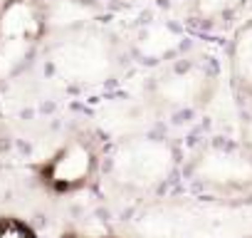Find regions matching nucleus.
Wrapping results in <instances>:
<instances>
[{"instance_id": "8", "label": "nucleus", "mask_w": 252, "mask_h": 238, "mask_svg": "<svg viewBox=\"0 0 252 238\" xmlns=\"http://www.w3.org/2000/svg\"><path fill=\"white\" fill-rule=\"evenodd\" d=\"M227 79L232 94L252 107V15L242 18L227 42Z\"/></svg>"}, {"instance_id": "2", "label": "nucleus", "mask_w": 252, "mask_h": 238, "mask_svg": "<svg viewBox=\"0 0 252 238\" xmlns=\"http://www.w3.org/2000/svg\"><path fill=\"white\" fill-rule=\"evenodd\" d=\"M215 89L218 67L213 60L195 52H183L156 67L144 94L156 112L181 117L203 109L213 99Z\"/></svg>"}, {"instance_id": "6", "label": "nucleus", "mask_w": 252, "mask_h": 238, "mask_svg": "<svg viewBox=\"0 0 252 238\" xmlns=\"http://www.w3.org/2000/svg\"><path fill=\"white\" fill-rule=\"evenodd\" d=\"M96 171V152L87 139L67 142L45 166V181L57 191H74L84 186Z\"/></svg>"}, {"instance_id": "3", "label": "nucleus", "mask_w": 252, "mask_h": 238, "mask_svg": "<svg viewBox=\"0 0 252 238\" xmlns=\"http://www.w3.org/2000/svg\"><path fill=\"white\" fill-rule=\"evenodd\" d=\"M47 35L45 0L0 3V89L32 67Z\"/></svg>"}, {"instance_id": "1", "label": "nucleus", "mask_w": 252, "mask_h": 238, "mask_svg": "<svg viewBox=\"0 0 252 238\" xmlns=\"http://www.w3.org/2000/svg\"><path fill=\"white\" fill-rule=\"evenodd\" d=\"M126 62V45L92 20L60 30L47 47L50 72L72 89H101L124 72Z\"/></svg>"}, {"instance_id": "4", "label": "nucleus", "mask_w": 252, "mask_h": 238, "mask_svg": "<svg viewBox=\"0 0 252 238\" xmlns=\"http://www.w3.org/2000/svg\"><path fill=\"white\" fill-rule=\"evenodd\" d=\"M176 166V152L163 137H129L114 154V171L124 186L151 189L171 176Z\"/></svg>"}, {"instance_id": "5", "label": "nucleus", "mask_w": 252, "mask_h": 238, "mask_svg": "<svg viewBox=\"0 0 252 238\" xmlns=\"http://www.w3.org/2000/svg\"><path fill=\"white\" fill-rule=\"evenodd\" d=\"M193 174L198 181L218 189L247 186L252 184V154L237 144H208L193 161Z\"/></svg>"}, {"instance_id": "7", "label": "nucleus", "mask_w": 252, "mask_h": 238, "mask_svg": "<svg viewBox=\"0 0 252 238\" xmlns=\"http://www.w3.org/2000/svg\"><path fill=\"white\" fill-rule=\"evenodd\" d=\"M129 57H136L141 62L149 65H163L183 52H188V42H186V33L166 20H154V23H144L136 35L131 38V42L126 45Z\"/></svg>"}, {"instance_id": "10", "label": "nucleus", "mask_w": 252, "mask_h": 238, "mask_svg": "<svg viewBox=\"0 0 252 238\" xmlns=\"http://www.w3.org/2000/svg\"><path fill=\"white\" fill-rule=\"evenodd\" d=\"M0 238H35V233L15 218H3L0 221Z\"/></svg>"}, {"instance_id": "9", "label": "nucleus", "mask_w": 252, "mask_h": 238, "mask_svg": "<svg viewBox=\"0 0 252 238\" xmlns=\"http://www.w3.org/2000/svg\"><path fill=\"white\" fill-rule=\"evenodd\" d=\"M190 25L213 30L252 15V0H186Z\"/></svg>"}, {"instance_id": "11", "label": "nucleus", "mask_w": 252, "mask_h": 238, "mask_svg": "<svg viewBox=\"0 0 252 238\" xmlns=\"http://www.w3.org/2000/svg\"><path fill=\"white\" fill-rule=\"evenodd\" d=\"M101 238H111V236H101Z\"/></svg>"}]
</instances>
